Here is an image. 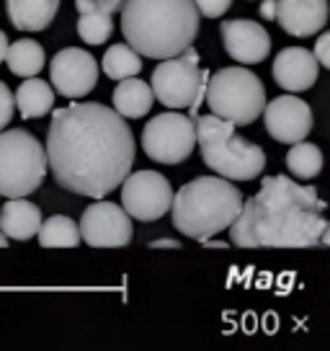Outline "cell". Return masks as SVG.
Segmentation results:
<instances>
[{"instance_id": "6da1fadb", "label": "cell", "mask_w": 330, "mask_h": 351, "mask_svg": "<svg viewBox=\"0 0 330 351\" xmlns=\"http://www.w3.org/2000/svg\"><path fill=\"white\" fill-rule=\"evenodd\" d=\"M47 155L55 181L65 191L101 199L132 173L134 134L116 109L73 104L52 114Z\"/></svg>"}, {"instance_id": "7a4b0ae2", "label": "cell", "mask_w": 330, "mask_h": 351, "mask_svg": "<svg viewBox=\"0 0 330 351\" xmlns=\"http://www.w3.org/2000/svg\"><path fill=\"white\" fill-rule=\"evenodd\" d=\"M325 202L315 186L289 176H266L261 191L242 204L230 238L238 248H312L330 245Z\"/></svg>"}, {"instance_id": "3957f363", "label": "cell", "mask_w": 330, "mask_h": 351, "mask_svg": "<svg viewBox=\"0 0 330 351\" xmlns=\"http://www.w3.org/2000/svg\"><path fill=\"white\" fill-rule=\"evenodd\" d=\"M199 16L194 0H127L121 34L142 57L168 60L196 42Z\"/></svg>"}, {"instance_id": "277c9868", "label": "cell", "mask_w": 330, "mask_h": 351, "mask_svg": "<svg viewBox=\"0 0 330 351\" xmlns=\"http://www.w3.org/2000/svg\"><path fill=\"white\" fill-rule=\"evenodd\" d=\"M240 189L225 176H201L178 189L173 199V225L181 235L204 243L230 230L242 212Z\"/></svg>"}, {"instance_id": "5b68a950", "label": "cell", "mask_w": 330, "mask_h": 351, "mask_svg": "<svg viewBox=\"0 0 330 351\" xmlns=\"http://www.w3.org/2000/svg\"><path fill=\"white\" fill-rule=\"evenodd\" d=\"M196 140L201 158L217 176L230 181H253L264 173L266 153L255 143L238 134L235 124L217 114L196 119Z\"/></svg>"}, {"instance_id": "8992f818", "label": "cell", "mask_w": 330, "mask_h": 351, "mask_svg": "<svg viewBox=\"0 0 330 351\" xmlns=\"http://www.w3.org/2000/svg\"><path fill=\"white\" fill-rule=\"evenodd\" d=\"M47 168V147L31 132H0V197H29L42 186Z\"/></svg>"}, {"instance_id": "52a82bcc", "label": "cell", "mask_w": 330, "mask_h": 351, "mask_svg": "<svg viewBox=\"0 0 330 351\" xmlns=\"http://www.w3.org/2000/svg\"><path fill=\"white\" fill-rule=\"evenodd\" d=\"M207 104L212 114L232 121L235 127H245L264 114L266 88L261 77L245 67H222L210 77Z\"/></svg>"}, {"instance_id": "ba28073f", "label": "cell", "mask_w": 330, "mask_h": 351, "mask_svg": "<svg viewBox=\"0 0 330 351\" xmlns=\"http://www.w3.org/2000/svg\"><path fill=\"white\" fill-rule=\"evenodd\" d=\"M212 73L199 65V55L188 47L186 52L168 57L153 73L155 99L168 109H186L194 119L201 101L207 99Z\"/></svg>"}, {"instance_id": "9c48e42d", "label": "cell", "mask_w": 330, "mask_h": 351, "mask_svg": "<svg viewBox=\"0 0 330 351\" xmlns=\"http://www.w3.org/2000/svg\"><path fill=\"white\" fill-rule=\"evenodd\" d=\"M196 143V119L191 114H176V109L153 117L142 130L144 155L163 165L183 163Z\"/></svg>"}, {"instance_id": "30bf717a", "label": "cell", "mask_w": 330, "mask_h": 351, "mask_svg": "<svg viewBox=\"0 0 330 351\" xmlns=\"http://www.w3.org/2000/svg\"><path fill=\"white\" fill-rule=\"evenodd\" d=\"M173 189L168 178L157 171H137L129 173L121 184V204L129 212V217L140 222H155L165 212L173 209Z\"/></svg>"}, {"instance_id": "8fae6325", "label": "cell", "mask_w": 330, "mask_h": 351, "mask_svg": "<svg viewBox=\"0 0 330 351\" xmlns=\"http://www.w3.org/2000/svg\"><path fill=\"white\" fill-rule=\"evenodd\" d=\"M80 235L90 248H121L132 241L129 212L111 202H93L80 217Z\"/></svg>"}, {"instance_id": "7c38bea8", "label": "cell", "mask_w": 330, "mask_h": 351, "mask_svg": "<svg viewBox=\"0 0 330 351\" xmlns=\"http://www.w3.org/2000/svg\"><path fill=\"white\" fill-rule=\"evenodd\" d=\"M52 88L65 99H83L99 83V62L80 47H67L52 57Z\"/></svg>"}, {"instance_id": "4fadbf2b", "label": "cell", "mask_w": 330, "mask_h": 351, "mask_svg": "<svg viewBox=\"0 0 330 351\" xmlns=\"http://www.w3.org/2000/svg\"><path fill=\"white\" fill-rule=\"evenodd\" d=\"M266 132L276 143H302L312 130V109L297 96H279L264 109Z\"/></svg>"}, {"instance_id": "5bb4252c", "label": "cell", "mask_w": 330, "mask_h": 351, "mask_svg": "<svg viewBox=\"0 0 330 351\" xmlns=\"http://www.w3.org/2000/svg\"><path fill=\"white\" fill-rule=\"evenodd\" d=\"M222 44L227 55L240 62V65H255L264 62L271 52V36L264 26L248 19H235V21L222 23Z\"/></svg>"}, {"instance_id": "9a60e30c", "label": "cell", "mask_w": 330, "mask_h": 351, "mask_svg": "<svg viewBox=\"0 0 330 351\" xmlns=\"http://www.w3.org/2000/svg\"><path fill=\"white\" fill-rule=\"evenodd\" d=\"M320 73V62L315 52L302 47H286L274 60V80L289 93H299L315 86Z\"/></svg>"}, {"instance_id": "2e32d148", "label": "cell", "mask_w": 330, "mask_h": 351, "mask_svg": "<svg viewBox=\"0 0 330 351\" xmlns=\"http://www.w3.org/2000/svg\"><path fill=\"white\" fill-rule=\"evenodd\" d=\"M328 0H279L276 21L292 36H312L322 32L330 16Z\"/></svg>"}, {"instance_id": "e0dca14e", "label": "cell", "mask_w": 330, "mask_h": 351, "mask_svg": "<svg viewBox=\"0 0 330 351\" xmlns=\"http://www.w3.org/2000/svg\"><path fill=\"white\" fill-rule=\"evenodd\" d=\"M0 230L13 241H31L42 230V209L29 199H8L0 212Z\"/></svg>"}, {"instance_id": "ac0fdd59", "label": "cell", "mask_w": 330, "mask_h": 351, "mask_svg": "<svg viewBox=\"0 0 330 351\" xmlns=\"http://www.w3.org/2000/svg\"><path fill=\"white\" fill-rule=\"evenodd\" d=\"M60 0H5V11L18 32H45L55 21Z\"/></svg>"}, {"instance_id": "d6986e66", "label": "cell", "mask_w": 330, "mask_h": 351, "mask_svg": "<svg viewBox=\"0 0 330 351\" xmlns=\"http://www.w3.org/2000/svg\"><path fill=\"white\" fill-rule=\"evenodd\" d=\"M155 90L140 77H127L119 80V86L114 90V109L127 119H142L147 111L153 109Z\"/></svg>"}, {"instance_id": "ffe728a7", "label": "cell", "mask_w": 330, "mask_h": 351, "mask_svg": "<svg viewBox=\"0 0 330 351\" xmlns=\"http://www.w3.org/2000/svg\"><path fill=\"white\" fill-rule=\"evenodd\" d=\"M16 109L23 119H39L55 109V93L52 86L42 77H26L21 86L16 88Z\"/></svg>"}, {"instance_id": "44dd1931", "label": "cell", "mask_w": 330, "mask_h": 351, "mask_svg": "<svg viewBox=\"0 0 330 351\" xmlns=\"http://www.w3.org/2000/svg\"><path fill=\"white\" fill-rule=\"evenodd\" d=\"M5 62H8L13 75L34 77L36 73H42L47 57L39 42H34V39H18V42H13L11 47H8Z\"/></svg>"}, {"instance_id": "7402d4cb", "label": "cell", "mask_w": 330, "mask_h": 351, "mask_svg": "<svg viewBox=\"0 0 330 351\" xmlns=\"http://www.w3.org/2000/svg\"><path fill=\"white\" fill-rule=\"evenodd\" d=\"M101 67H103V73L111 80H127V77H134L142 70V57H140V52L129 42L114 44V47L106 49Z\"/></svg>"}, {"instance_id": "603a6c76", "label": "cell", "mask_w": 330, "mask_h": 351, "mask_svg": "<svg viewBox=\"0 0 330 351\" xmlns=\"http://www.w3.org/2000/svg\"><path fill=\"white\" fill-rule=\"evenodd\" d=\"M36 238L45 248H75L77 243L83 241L80 225H75L73 217H67V215H55L47 222H42V230Z\"/></svg>"}, {"instance_id": "cb8c5ba5", "label": "cell", "mask_w": 330, "mask_h": 351, "mask_svg": "<svg viewBox=\"0 0 330 351\" xmlns=\"http://www.w3.org/2000/svg\"><path fill=\"white\" fill-rule=\"evenodd\" d=\"M286 168L289 173L297 176L299 181H312L318 178L322 171V153H320L318 145L312 143H294L292 150L286 153Z\"/></svg>"}, {"instance_id": "d4e9b609", "label": "cell", "mask_w": 330, "mask_h": 351, "mask_svg": "<svg viewBox=\"0 0 330 351\" xmlns=\"http://www.w3.org/2000/svg\"><path fill=\"white\" fill-rule=\"evenodd\" d=\"M77 34L86 44H103L114 34V13L88 11L77 19Z\"/></svg>"}, {"instance_id": "484cf974", "label": "cell", "mask_w": 330, "mask_h": 351, "mask_svg": "<svg viewBox=\"0 0 330 351\" xmlns=\"http://www.w3.org/2000/svg\"><path fill=\"white\" fill-rule=\"evenodd\" d=\"M127 0H75L77 13H88V11H106L116 13L124 8Z\"/></svg>"}, {"instance_id": "4316f807", "label": "cell", "mask_w": 330, "mask_h": 351, "mask_svg": "<svg viewBox=\"0 0 330 351\" xmlns=\"http://www.w3.org/2000/svg\"><path fill=\"white\" fill-rule=\"evenodd\" d=\"M13 111H16V96H13L11 90H8V86L0 80V132L11 124Z\"/></svg>"}, {"instance_id": "83f0119b", "label": "cell", "mask_w": 330, "mask_h": 351, "mask_svg": "<svg viewBox=\"0 0 330 351\" xmlns=\"http://www.w3.org/2000/svg\"><path fill=\"white\" fill-rule=\"evenodd\" d=\"M196 3V8L201 16H207V19H220L225 13L230 11V3L232 0H194Z\"/></svg>"}, {"instance_id": "f1b7e54d", "label": "cell", "mask_w": 330, "mask_h": 351, "mask_svg": "<svg viewBox=\"0 0 330 351\" xmlns=\"http://www.w3.org/2000/svg\"><path fill=\"white\" fill-rule=\"evenodd\" d=\"M315 57H318L320 65L330 70V32H322L318 36V42H315Z\"/></svg>"}, {"instance_id": "f546056e", "label": "cell", "mask_w": 330, "mask_h": 351, "mask_svg": "<svg viewBox=\"0 0 330 351\" xmlns=\"http://www.w3.org/2000/svg\"><path fill=\"white\" fill-rule=\"evenodd\" d=\"M276 13H279V0H264L261 3V16L266 21H276Z\"/></svg>"}, {"instance_id": "4dcf8cb0", "label": "cell", "mask_w": 330, "mask_h": 351, "mask_svg": "<svg viewBox=\"0 0 330 351\" xmlns=\"http://www.w3.org/2000/svg\"><path fill=\"white\" fill-rule=\"evenodd\" d=\"M150 248H173V251H178L181 243H178L176 238H165V241H153L150 243Z\"/></svg>"}, {"instance_id": "1f68e13d", "label": "cell", "mask_w": 330, "mask_h": 351, "mask_svg": "<svg viewBox=\"0 0 330 351\" xmlns=\"http://www.w3.org/2000/svg\"><path fill=\"white\" fill-rule=\"evenodd\" d=\"M8 39H5V34L0 32V62H5V57H8Z\"/></svg>"}, {"instance_id": "d6a6232c", "label": "cell", "mask_w": 330, "mask_h": 351, "mask_svg": "<svg viewBox=\"0 0 330 351\" xmlns=\"http://www.w3.org/2000/svg\"><path fill=\"white\" fill-rule=\"evenodd\" d=\"M204 245H207V248H227V243H222V241H204Z\"/></svg>"}, {"instance_id": "836d02e7", "label": "cell", "mask_w": 330, "mask_h": 351, "mask_svg": "<svg viewBox=\"0 0 330 351\" xmlns=\"http://www.w3.org/2000/svg\"><path fill=\"white\" fill-rule=\"evenodd\" d=\"M5 245H8V235L0 230V248H5Z\"/></svg>"}]
</instances>
